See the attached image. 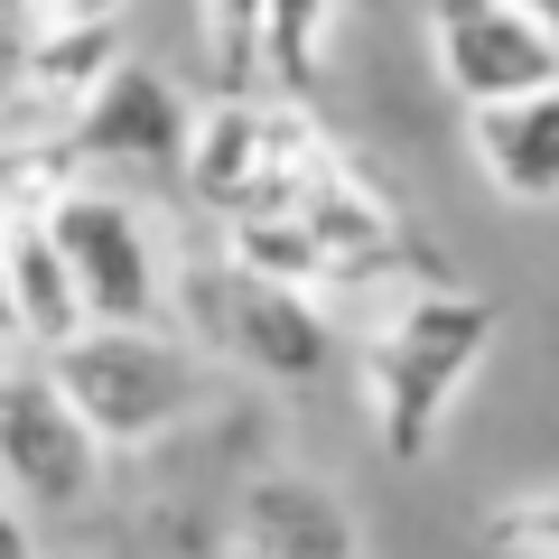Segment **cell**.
Wrapping results in <instances>:
<instances>
[{"mask_svg": "<svg viewBox=\"0 0 559 559\" xmlns=\"http://www.w3.org/2000/svg\"><path fill=\"white\" fill-rule=\"evenodd\" d=\"M84 318L75 299V271H66V252L47 242L38 215H10V345H28V355H57Z\"/></svg>", "mask_w": 559, "mask_h": 559, "instance_id": "obj_11", "label": "cell"}, {"mask_svg": "<svg viewBox=\"0 0 559 559\" xmlns=\"http://www.w3.org/2000/svg\"><path fill=\"white\" fill-rule=\"evenodd\" d=\"M326 20H336V0H261V75H271L280 94H308V84H318Z\"/></svg>", "mask_w": 559, "mask_h": 559, "instance_id": "obj_13", "label": "cell"}, {"mask_svg": "<svg viewBox=\"0 0 559 559\" xmlns=\"http://www.w3.org/2000/svg\"><path fill=\"white\" fill-rule=\"evenodd\" d=\"M495 550H522V559H559V495L503 503V513H495Z\"/></svg>", "mask_w": 559, "mask_h": 559, "instance_id": "obj_15", "label": "cell"}, {"mask_svg": "<svg viewBox=\"0 0 559 559\" xmlns=\"http://www.w3.org/2000/svg\"><path fill=\"white\" fill-rule=\"evenodd\" d=\"M485 345H495V299H476V289H419L382 318V336L364 345V411L401 466L429 457L448 401L466 392Z\"/></svg>", "mask_w": 559, "mask_h": 559, "instance_id": "obj_1", "label": "cell"}, {"mask_svg": "<svg viewBox=\"0 0 559 559\" xmlns=\"http://www.w3.org/2000/svg\"><path fill=\"white\" fill-rule=\"evenodd\" d=\"M38 364L57 373V392L75 401V419L103 448H150L205 411V355L178 345L159 318L150 326H75Z\"/></svg>", "mask_w": 559, "mask_h": 559, "instance_id": "obj_2", "label": "cell"}, {"mask_svg": "<svg viewBox=\"0 0 559 559\" xmlns=\"http://www.w3.org/2000/svg\"><path fill=\"white\" fill-rule=\"evenodd\" d=\"M47 242L66 252V271H75V299L94 326H150L168 308V261H159V234L140 224L131 197H112V187H57V197L38 205Z\"/></svg>", "mask_w": 559, "mask_h": 559, "instance_id": "obj_5", "label": "cell"}, {"mask_svg": "<svg viewBox=\"0 0 559 559\" xmlns=\"http://www.w3.org/2000/svg\"><path fill=\"white\" fill-rule=\"evenodd\" d=\"M318 159H326V140L308 131L299 112H271V103H252V94H215V112L187 121V150H178L197 205L224 215V224L289 205Z\"/></svg>", "mask_w": 559, "mask_h": 559, "instance_id": "obj_3", "label": "cell"}, {"mask_svg": "<svg viewBox=\"0 0 559 559\" xmlns=\"http://www.w3.org/2000/svg\"><path fill=\"white\" fill-rule=\"evenodd\" d=\"M112 448L75 419V401L57 392L47 364H0V485L38 513H75L103 485Z\"/></svg>", "mask_w": 559, "mask_h": 559, "instance_id": "obj_6", "label": "cell"}, {"mask_svg": "<svg viewBox=\"0 0 559 559\" xmlns=\"http://www.w3.org/2000/svg\"><path fill=\"white\" fill-rule=\"evenodd\" d=\"M0 559H38V540H28V522L0 503Z\"/></svg>", "mask_w": 559, "mask_h": 559, "instance_id": "obj_17", "label": "cell"}, {"mask_svg": "<svg viewBox=\"0 0 559 559\" xmlns=\"http://www.w3.org/2000/svg\"><path fill=\"white\" fill-rule=\"evenodd\" d=\"M121 10L131 0H28V20H47V28H94V20L121 28Z\"/></svg>", "mask_w": 559, "mask_h": 559, "instance_id": "obj_16", "label": "cell"}, {"mask_svg": "<svg viewBox=\"0 0 559 559\" xmlns=\"http://www.w3.org/2000/svg\"><path fill=\"white\" fill-rule=\"evenodd\" d=\"M178 10H187V0H178Z\"/></svg>", "mask_w": 559, "mask_h": 559, "instance_id": "obj_21", "label": "cell"}, {"mask_svg": "<svg viewBox=\"0 0 559 559\" xmlns=\"http://www.w3.org/2000/svg\"><path fill=\"white\" fill-rule=\"evenodd\" d=\"M205 28V57H215V84L224 94H242V84L261 75V0H187Z\"/></svg>", "mask_w": 559, "mask_h": 559, "instance_id": "obj_14", "label": "cell"}, {"mask_svg": "<svg viewBox=\"0 0 559 559\" xmlns=\"http://www.w3.org/2000/svg\"><path fill=\"white\" fill-rule=\"evenodd\" d=\"M0 20H28V0H0Z\"/></svg>", "mask_w": 559, "mask_h": 559, "instance_id": "obj_20", "label": "cell"}, {"mask_svg": "<svg viewBox=\"0 0 559 559\" xmlns=\"http://www.w3.org/2000/svg\"><path fill=\"white\" fill-rule=\"evenodd\" d=\"M429 66L476 112V103H513V94L559 84V38L522 0H429Z\"/></svg>", "mask_w": 559, "mask_h": 559, "instance_id": "obj_7", "label": "cell"}, {"mask_svg": "<svg viewBox=\"0 0 559 559\" xmlns=\"http://www.w3.org/2000/svg\"><path fill=\"white\" fill-rule=\"evenodd\" d=\"M112 57H121V28L112 20H94V28H47L38 20V38L20 47V103L38 112V140L66 131V112L103 84V66H112Z\"/></svg>", "mask_w": 559, "mask_h": 559, "instance_id": "obj_12", "label": "cell"}, {"mask_svg": "<svg viewBox=\"0 0 559 559\" xmlns=\"http://www.w3.org/2000/svg\"><path fill=\"white\" fill-rule=\"evenodd\" d=\"M234 559H364V540L318 476H252L234 503Z\"/></svg>", "mask_w": 559, "mask_h": 559, "instance_id": "obj_9", "label": "cell"}, {"mask_svg": "<svg viewBox=\"0 0 559 559\" xmlns=\"http://www.w3.org/2000/svg\"><path fill=\"white\" fill-rule=\"evenodd\" d=\"M0 345H10V215H0Z\"/></svg>", "mask_w": 559, "mask_h": 559, "instance_id": "obj_18", "label": "cell"}, {"mask_svg": "<svg viewBox=\"0 0 559 559\" xmlns=\"http://www.w3.org/2000/svg\"><path fill=\"white\" fill-rule=\"evenodd\" d=\"M522 10H532V20H540V28L559 38V0H522Z\"/></svg>", "mask_w": 559, "mask_h": 559, "instance_id": "obj_19", "label": "cell"}, {"mask_svg": "<svg viewBox=\"0 0 559 559\" xmlns=\"http://www.w3.org/2000/svg\"><path fill=\"white\" fill-rule=\"evenodd\" d=\"M178 289H187L197 336L215 345V355H234L242 373H261V382H318L326 364H336L326 308L308 299V289H289V280H261V271H242V261H205Z\"/></svg>", "mask_w": 559, "mask_h": 559, "instance_id": "obj_4", "label": "cell"}, {"mask_svg": "<svg viewBox=\"0 0 559 559\" xmlns=\"http://www.w3.org/2000/svg\"><path fill=\"white\" fill-rule=\"evenodd\" d=\"M187 94L159 75V66H131V57H112L103 66V84L66 112V150L75 159H112V168H178V150H187Z\"/></svg>", "mask_w": 559, "mask_h": 559, "instance_id": "obj_8", "label": "cell"}, {"mask_svg": "<svg viewBox=\"0 0 559 559\" xmlns=\"http://www.w3.org/2000/svg\"><path fill=\"white\" fill-rule=\"evenodd\" d=\"M466 150H476L485 187L503 205H559V84L513 94V103H476Z\"/></svg>", "mask_w": 559, "mask_h": 559, "instance_id": "obj_10", "label": "cell"}]
</instances>
